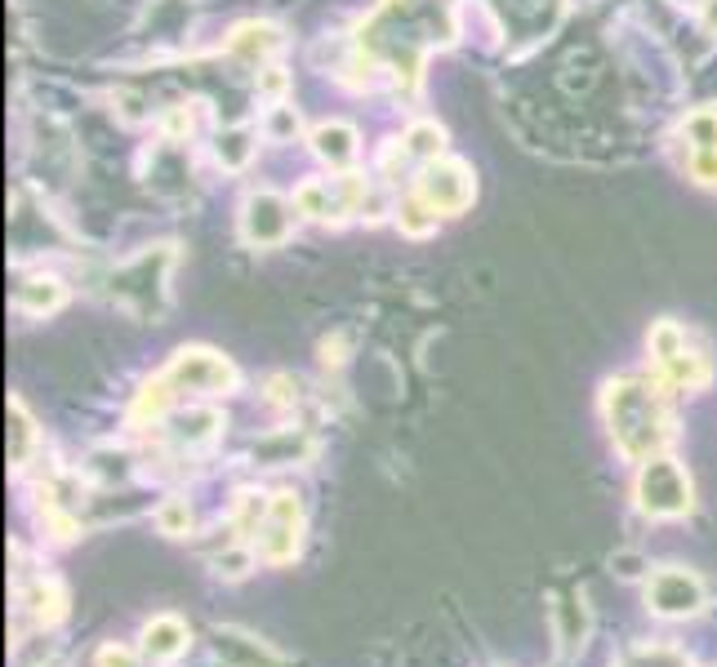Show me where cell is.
<instances>
[{
	"instance_id": "obj_1",
	"label": "cell",
	"mask_w": 717,
	"mask_h": 667,
	"mask_svg": "<svg viewBox=\"0 0 717 667\" xmlns=\"http://www.w3.org/2000/svg\"><path fill=\"white\" fill-rule=\"evenodd\" d=\"M606 428H611V441L620 445V454L628 463H646L656 458L669 441H673V419H669V406L656 383L646 378H620L606 387Z\"/></svg>"
},
{
	"instance_id": "obj_2",
	"label": "cell",
	"mask_w": 717,
	"mask_h": 667,
	"mask_svg": "<svg viewBox=\"0 0 717 667\" xmlns=\"http://www.w3.org/2000/svg\"><path fill=\"white\" fill-rule=\"evenodd\" d=\"M170 245L143 249L139 258H129L125 267L112 272V299H120L129 312L139 316H157L165 303V267H170Z\"/></svg>"
},
{
	"instance_id": "obj_3",
	"label": "cell",
	"mask_w": 717,
	"mask_h": 667,
	"mask_svg": "<svg viewBox=\"0 0 717 667\" xmlns=\"http://www.w3.org/2000/svg\"><path fill=\"white\" fill-rule=\"evenodd\" d=\"M637 507L646 516H660V520H673V516H686L691 512V477L682 472V463L656 454V458H646L641 463V472H637Z\"/></svg>"
},
{
	"instance_id": "obj_4",
	"label": "cell",
	"mask_w": 717,
	"mask_h": 667,
	"mask_svg": "<svg viewBox=\"0 0 717 667\" xmlns=\"http://www.w3.org/2000/svg\"><path fill=\"white\" fill-rule=\"evenodd\" d=\"M165 387L170 391H206V396H219V391H232L236 387V370L228 356L210 352V348H183L170 365H165Z\"/></svg>"
},
{
	"instance_id": "obj_5",
	"label": "cell",
	"mask_w": 717,
	"mask_h": 667,
	"mask_svg": "<svg viewBox=\"0 0 717 667\" xmlns=\"http://www.w3.org/2000/svg\"><path fill=\"white\" fill-rule=\"evenodd\" d=\"M299 543H303V507L294 494H273V507L264 516V525H258V561L268 565H286L299 557Z\"/></svg>"
},
{
	"instance_id": "obj_6",
	"label": "cell",
	"mask_w": 717,
	"mask_h": 667,
	"mask_svg": "<svg viewBox=\"0 0 717 667\" xmlns=\"http://www.w3.org/2000/svg\"><path fill=\"white\" fill-rule=\"evenodd\" d=\"M646 606L656 610L660 619H686V615H699L704 610V583L682 570V565H669V570H656L646 583Z\"/></svg>"
},
{
	"instance_id": "obj_7",
	"label": "cell",
	"mask_w": 717,
	"mask_h": 667,
	"mask_svg": "<svg viewBox=\"0 0 717 667\" xmlns=\"http://www.w3.org/2000/svg\"><path fill=\"white\" fill-rule=\"evenodd\" d=\"M419 196L437 214H460L473 200V174L460 161H428L419 178Z\"/></svg>"
},
{
	"instance_id": "obj_8",
	"label": "cell",
	"mask_w": 717,
	"mask_h": 667,
	"mask_svg": "<svg viewBox=\"0 0 717 667\" xmlns=\"http://www.w3.org/2000/svg\"><path fill=\"white\" fill-rule=\"evenodd\" d=\"M241 232L250 245L268 249V245H281L290 236V206L273 191H254L245 200V214H241Z\"/></svg>"
},
{
	"instance_id": "obj_9",
	"label": "cell",
	"mask_w": 717,
	"mask_h": 667,
	"mask_svg": "<svg viewBox=\"0 0 717 667\" xmlns=\"http://www.w3.org/2000/svg\"><path fill=\"white\" fill-rule=\"evenodd\" d=\"M183 650H187V623H183V619L157 615V619L143 628V658H148V663L165 667V663H174Z\"/></svg>"
},
{
	"instance_id": "obj_10",
	"label": "cell",
	"mask_w": 717,
	"mask_h": 667,
	"mask_svg": "<svg viewBox=\"0 0 717 667\" xmlns=\"http://www.w3.org/2000/svg\"><path fill=\"white\" fill-rule=\"evenodd\" d=\"M312 148H316V156L331 165V169H348L352 161H357V129H348V125H321L316 133H312Z\"/></svg>"
},
{
	"instance_id": "obj_11",
	"label": "cell",
	"mask_w": 717,
	"mask_h": 667,
	"mask_svg": "<svg viewBox=\"0 0 717 667\" xmlns=\"http://www.w3.org/2000/svg\"><path fill=\"white\" fill-rule=\"evenodd\" d=\"M228 45H232V54L245 58V62H264L273 49H281V32L268 27V23H241V27L232 32Z\"/></svg>"
},
{
	"instance_id": "obj_12",
	"label": "cell",
	"mask_w": 717,
	"mask_h": 667,
	"mask_svg": "<svg viewBox=\"0 0 717 667\" xmlns=\"http://www.w3.org/2000/svg\"><path fill=\"white\" fill-rule=\"evenodd\" d=\"M219 428H223V414H215V410H187V414L170 419V436L178 445H210L219 436Z\"/></svg>"
},
{
	"instance_id": "obj_13",
	"label": "cell",
	"mask_w": 717,
	"mask_h": 667,
	"mask_svg": "<svg viewBox=\"0 0 717 667\" xmlns=\"http://www.w3.org/2000/svg\"><path fill=\"white\" fill-rule=\"evenodd\" d=\"M23 610H27L36 623L49 628V623H58L62 615H68V596H62L58 583H45V578H41V583H32V587L23 592Z\"/></svg>"
},
{
	"instance_id": "obj_14",
	"label": "cell",
	"mask_w": 717,
	"mask_h": 667,
	"mask_svg": "<svg viewBox=\"0 0 717 667\" xmlns=\"http://www.w3.org/2000/svg\"><path fill=\"white\" fill-rule=\"evenodd\" d=\"M58 303H62V285H58L54 277H32V281H23V285L14 290V307H19V312H32V316L54 312Z\"/></svg>"
},
{
	"instance_id": "obj_15",
	"label": "cell",
	"mask_w": 717,
	"mask_h": 667,
	"mask_svg": "<svg viewBox=\"0 0 717 667\" xmlns=\"http://www.w3.org/2000/svg\"><path fill=\"white\" fill-rule=\"evenodd\" d=\"M32 449H36V423H32L27 406L14 396V400H10V463H14V467H27Z\"/></svg>"
},
{
	"instance_id": "obj_16",
	"label": "cell",
	"mask_w": 717,
	"mask_h": 667,
	"mask_svg": "<svg viewBox=\"0 0 717 667\" xmlns=\"http://www.w3.org/2000/svg\"><path fill=\"white\" fill-rule=\"evenodd\" d=\"M219 654L232 663V667H277V658L258 645V641H250V636H241V632H219Z\"/></svg>"
},
{
	"instance_id": "obj_17",
	"label": "cell",
	"mask_w": 717,
	"mask_h": 667,
	"mask_svg": "<svg viewBox=\"0 0 717 667\" xmlns=\"http://www.w3.org/2000/svg\"><path fill=\"white\" fill-rule=\"evenodd\" d=\"M308 441L299 436V432H277V436H268V441H258L254 445V458H264L268 467H281V463H299V458H308Z\"/></svg>"
},
{
	"instance_id": "obj_18",
	"label": "cell",
	"mask_w": 717,
	"mask_h": 667,
	"mask_svg": "<svg viewBox=\"0 0 717 667\" xmlns=\"http://www.w3.org/2000/svg\"><path fill=\"white\" fill-rule=\"evenodd\" d=\"M557 632H562L566 650H575L583 636H589V606H583V596H566L557 606Z\"/></svg>"
},
{
	"instance_id": "obj_19",
	"label": "cell",
	"mask_w": 717,
	"mask_h": 667,
	"mask_svg": "<svg viewBox=\"0 0 717 667\" xmlns=\"http://www.w3.org/2000/svg\"><path fill=\"white\" fill-rule=\"evenodd\" d=\"M157 529L170 534V539H187V534H192V507L183 499H165L157 507Z\"/></svg>"
},
{
	"instance_id": "obj_20",
	"label": "cell",
	"mask_w": 717,
	"mask_h": 667,
	"mask_svg": "<svg viewBox=\"0 0 717 667\" xmlns=\"http://www.w3.org/2000/svg\"><path fill=\"white\" fill-rule=\"evenodd\" d=\"M682 129L691 139V152H717V112H691Z\"/></svg>"
},
{
	"instance_id": "obj_21",
	"label": "cell",
	"mask_w": 717,
	"mask_h": 667,
	"mask_svg": "<svg viewBox=\"0 0 717 667\" xmlns=\"http://www.w3.org/2000/svg\"><path fill=\"white\" fill-rule=\"evenodd\" d=\"M402 227H406L410 236H428V232L437 227V210L428 206L424 196H410L406 206H402Z\"/></svg>"
},
{
	"instance_id": "obj_22",
	"label": "cell",
	"mask_w": 717,
	"mask_h": 667,
	"mask_svg": "<svg viewBox=\"0 0 717 667\" xmlns=\"http://www.w3.org/2000/svg\"><path fill=\"white\" fill-rule=\"evenodd\" d=\"M219 161L228 165V169H241L245 161H250V152H254V143H250V133L245 129H232V133H219Z\"/></svg>"
},
{
	"instance_id": "obj_23",
	"label": "cell",
	"mask_w": 717,
	"mask_h": 667,
	"mask_svg": "<svg viewBox=\"0 0 717 667\" xmlns=\"http://www.w3.org/2000/svg\"><path fill=\"white\" fill-rule=\"evenodd\" d=\"M406 152H415V156H428V161H437L441 156V129L437 125H415L410 133H406Z\"/></svg>"
},
{
	"instance_id": "obj_24",
	"label": "cell",
	"mask_w": 717,
	"mask_h": 667,
	"mask_svg": "<svg viewBox=\"0 0 717 667\" xmlns=\"http://www.w3.org/2000/svg\"><path fill=\"white\" fill-rule=\"evenodd\" d=\"M250 561H254V552H245V548H236V552H223L215 565H219V574L223 578H241L245 570H250Z\"/></svg>"
},
{
	"instance_id": "obj_25",
	"label": "cell",
	"mask_w": 717,
	"mask_h": 667,
	"mask_svg": "<svg viewBox=\"0 0 717 667\" xmlns=\"http://www.w3.org/2000/svg\"><path fill=\"white\" fill-rule=\"evenodd\" d=\"M94 663H99V667H139V658L129 654V650H120V645H103Z\"/></svg>"
},
{
	"instance_id": "obj_26",
	"label": "cell",
	"mask_w": 717,
	"mask_h": 667,
	"mask_svg": "<svg viewBox=\"0 0 717 667\" xmlns=\"http://www.w3.org/2000/svg\"><path fill=\"white\" fill-rule=\"evenodd\" d=\"M611 570H615L620 578H637V574L646 570V561H641V557H615V561H611Z\"/></svg>"
},
{
	"instance_id": "obj_27",
	"label": "cell",
	"mask_w": 717,
	"mask_h": 667,
	"mask_svg": "<svg viewBox=\"0 0 717 667\" xmlns=\"http://www.w3.org/2000/svg\"><path fill=\"white\" fill-rule=\"evenodd\" d=\"M258 90H264L268 98H277V94L286 90V77L277 72V67H268V72H264V77H258Z\"/></svg>"
},
{
	"instance_id": "obj_28",
	"label": "cell",
	"mask_w": 717,
	"mask_h": 667,
	"mask_svg": "<svg viewBox=\"0 0 717 667\" xmlns=\"http://www.w3.org/2000/svg\"><path fill=\"white\" fill-rule=\"evenodd\" d=\"M294 129H299V116L290 107H277L273 112V133H294Z\"/></svg>"
},
{
	"instance_id": "obj_29",
	"label": "cell",
	"mask_w": 717,
	"mask_h": 667,
	"mask_svg": "<svg viewBox=\"0 0 717 667\" xmlns=\"http://www.w3.org/2000/svg\"><path fill=\"white\" fill-rule=\"evenodd\" d=\"M704 27L717 32V0H704Z\"/></svg>"
}]
</instances>
